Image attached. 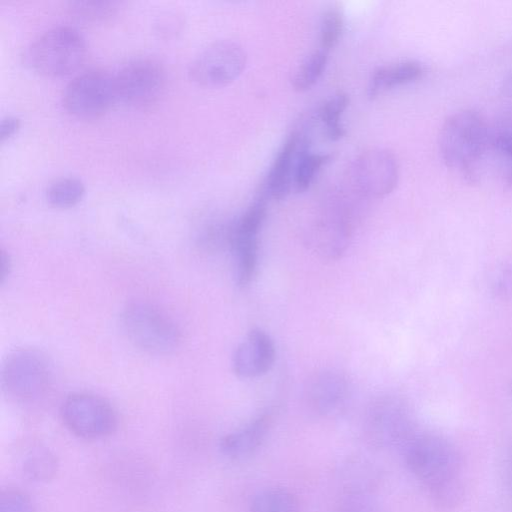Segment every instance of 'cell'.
Segmentation results:
<instances>
[{
  "mask_svg": "<svg viewBox=\"0 0 512 512\" xmlns=\"http://www.w3.org/2000/svg\"><path fill=\"white\" fill-rule=\"evenodd\" d=\"M0 512H35V508L32 499L25 492L7 488L0 493Z\"/></svg>",
  "mask_w": 512,
  "mask_h": 512,
  "instance_id": "484cf974",
  "label": "cell"
},
{
  "mask_svg": "<svg viewBox=\"0 0 512 512\" xmlns=\"http://www.w3.org/2000/svg\"><path fill=\"white\" fill-rule=\"evenodd\" d=\"M266 213V200L260 197L246 209L229 232L237 284L241 287L247 286L254 277L258 260V235Z\"/></svg>",
  "mask_w": 512,
  "mask_h": 512,
  "instance_id": "8fae6325",
  "label": "cell"
},
{
  "mask_svg": "<svg viewBox=\"0 0 512 512\" xmlns=\"http://www.w3.org/2000/svg\"><path fill=\"white\" fill-rule=\"evenodd\" d=\"M85 55L86 42L79 30L70 25H56L31 41L25 51V60L41 74L61 76L76 70Z\"/></svg>",
  "mask_w": 512,
  "mask_h": 512,
  "instance_id": "3957f363",
  "label": "cell"
},
{
  "mask_svg": "<svg viewBox=\"0 0 512 512\" xmlns=\"http://www.w3.org/2000/svg\"><path fill=\"white\" fill-rule=\"evenodd\" d=\"M344 29V18L341 10L332 6L328 8L320 23V48L329 52L339 42Z\"/></svg>",
  "mask_w": 512,
  "mask_h": 512,
  "instance_id": "d4e9b609",
  "label": "cell"
},
{
  "mask_svg": "<svg viewBox=\"0 0 512 512\" xmlns=\"http://www.w3.org/2000/svg\"><path fill=\"white\" fill-rule=\"evenodd\" d=\"M400 452L407 468L436 506L451 510L462 502L465 490L461 459L451 442L418 431Z\"/></svg>",
  "mask_w": 512,
  "mask_h": 512,
  "instance_id": "6da1fadb",
  "label": "cell"
},
{
  "mask_svg": "<svg viewBox=\"0 0 512 512\" xmlns=\"http://www.w3.org/2000/svg\"><path fill=\"white\" fill-rule=\"evenodd\" d=\"M20 126V119L13 115H7L0 122V139L4 141L14 134Z\"/></svg>",
  "mask_w": 512,
  "mask_h": 512,
  "instance_id": "f546056e",
  "label": "cell"
},
{
  "mask_svg": "<svg viewBox=\"0 0 512 512\" xmlns=\"http://www.w3.org/2000/svg\"><path fill=\"white\" fill-rule=\"evenodd\" d=\"M61 417L65 426L84 439H101L117 427V414L103 397L92 393H73L63 402Z\"/></svg>",
  "mask_w": 512,
  "mask_h": 512,
  "instance_id": "9c48e42d",
  "label": "cell"
},
{
  "mask_svg": "<svg viewBox=\"0 0 512 512\" xmlns=\"http://www.w3.org/2000/svg\"><path fill=\"white\" fill-rule=\"evenodd\" d=\"M423 74V65L414 60L379 66L370 77L367 95L375 99L387 90L418 80Z\"/></svg>",
  "mask_w": 512,
  "mask_h": 512,
  "instance_id": "e0dca14e",
  "label": "cell"
},
{
  "mask_svg": "<svg viewBox=\"0 0 512 512\" xmlns=\"http://www.w3.org/2000/svg\"><path fill=\"white\" fill-rule=\"evenodd\" d=\"M329 154L312 152L304 142L301 146L294 171L293 190L305 192L313 183L320 169L330 161Z\"/></svg>",
  "mask_w": 512,
  "mask_h": 512,
  "instance_id": "d6986e66",
  "label": "cell"
},
{
  "mask_svg": "<svg viewBox=\"0 0 512 512\" xmlns=\"http://www.w3.org/2000/svg\"><path fill=\"white\" fill-rule=\"evenodd\" d=\"M127 338L150 354H168L178 348L181 332L174 321L157 307L145 302L128 304L121 315Z\"/></svg>",
  "mask_w": 512,
  "mask_h": 512,
  "instance_id": "277c9868",
  "label": "cell"
},
{
  "mask_svg": "<svg viewBox=\"0 0 512 512\" xmlns=\"http://www.w3.org/2000/svg\"><path fill=\"white\" fill-rule=\"evenodd\" d=\"M272 422L273 414L268 410L224 435L219 443L221 453L233 460H242L252 456L264 443Z\"/></svg>",
  "mask_w": 512,
  "mask_h": 512,
  "instance_id": "5bb4252c",
  "label": "cell"
},
{
  "mask_svg": "<svg viewBox=\"0 0 512 512\" xmlns=\"http://www.w3.org/2000/svg\"><path fill=\"white\" fill-rule=\"evenodd\" d=\"M116 100L114 74L99 68L78 73L63 91L65 108L81 118H94L103 114Z\"/></svg>",
  "mask_w": 512,
  "mask_h": 512,
  "instance_id": "ba28073f",
  "label": "cell"
},
{
  "mask_svg": "<svg viewBox=\"0 0 512 512\" xmlns=\"http://www.w3.org/2000/svg\"><path fill=\"white\" fill-rule=\"evenodd\" d=\"M332 512H379L370 485L361 478L348 481L337 497Z\"/></svg>",
  "mask_w": 512,
  "mask_h": 512,
  "instance_id": "ac0fdd59",
  "label": "cell"
},
{
  "mask_svg": "<svg viewBox=\"0 0 512 512\" xmlns=\"http://www.w3.org/2000/svg\"><path fill=\"white\" fill-rule=\"evenodd\" d=\"M490 148H492L505 160H508L512 163V132L502 131L496 135H492ZM511 171L512 166L509 169V172Z\"/></svg>",
  "mask_w": 512,
  "mask_h": 512,
  "instance_id": "83f0119b",
  "label": "cell"
},
{
  "mask_svg": "<svg viewBox=\"0 0 512 512\" xmlns=\"http://www.w3.org/2000/svg\"><path fill=\"white\" fill-rule=\"evenodd\" d=\"M328 53L320 48L302 61L292 78V86L296 91H307L316 84L325 71Z\"/></svg>",
  "mask_w": 512,
  "mask_h": 512,
  "instance_id": "603a6c76",
  "label": "cell"
},
{
  "mask_svg": "<svg viewBox=\"0 0 512 512\" xmlns=\"http://www.w3.org/2000/svg\"><path fill=\"white\" fill-rule=\"evenodd\" d=\"M243 47L232 40H217L200 50L188 66L190 78L206 87L224 86L234 81L246 66Z\"/></svg>",
  "mask_w": 512,
  "mask_h": 512,
  "instance_id": "52a82bcc",
  "label": "cell"
},
{
  "mask_svg": "<svg viewBox=\"0 0 512 512\" xmlns=\"http://www.w3.org/2000/svg\"><path fill=\"white\" fill-rule=\"evenodd\" d=\"M491 134L476 111L461 110L446 118L439 133V151L447 167L473 181L480 160L490 149Z\"/></svg>",
  "mask_w": 512,
  "mask_h": 512,
  "instance_id": "7a4b0ae2",
  "label": "cell"
},
{
  "mask_svg": "<svg viewBox=\"0 0 512 512\" xmlns=\"http://www.w3.org/2000/svg\"><path fill=\"white\" fill-rule=\"evenodd\" d=\"M304 142L298 132L293 131L279 149L266 182V191L271 198L282 200L293 189L295 165Z\"/></svg>",
  "mask_w": 512,
  "mask_h": 512,
  "instance_id": "2e32d148",
  "label": "cell"
},
{
  "mask_svg": "<svg viewBox=\"0 0 512 512\" xmlns=\"http://www.w3.org/2000/svg\"><path fill=\"white\" fill-rule=\"evenodd\" d=\"M417 432L409 407L400 399L378 400L366 415L365 438L376 449L401 451Z\"/></svg>",
  "mask_w": 512,
  "mask_h": 512,
  "instance_id": "8992f818",
  "label": "cell"
},
{
  "mask_svg": "<svg viewBox=\"0 0 512 512\" xmlns=\"http://www.w3.org/2000/svg\"><path fill=\"white\" fill-rule=\"evenodd\" d=\"M52 381V365L47 356L36 349H17L2 365L3 390L19 402H31L44 396Z\"/></svg>",
  "mask_w": 512,
  "mask_h": 512,
  "instance_id": "5b68a950",
  "label": "cell"
},
{
  "mask_svg": "<svg viewBox=\"0 0 512 512\" xmlns=\"http://www.w3.org/2000/svg\"><path fill=\"white\" fill-rule=\"evenodd\" d=\"M348 384L339 374L323 372L316 375L307 388V400L314 412L321 416L340 413L348 399Z\"/></svg>",
  "mask_w": 512,
  "mask_h": 512,
  "instance_id": "9a60e30c",
  "label": "cell"
},
{
  "mask_svg": "<svg viewBox=\"0 0 512 512\" xmlns=\"http://www.w3.org/2000/svg\"><path fill=\"white\" fill-rule=\"evenodd\" d=\"M349 104V96L345 92H337L327 99L318 111L326 136L337 141L343 138L346 130L341 122V116Z\"/></svg>",
  "mask_w": 512,
  "mask_h": 512,
  "instance_id": "44dd1931",
  "label": "cell"
},
{
  "mask_svg": "<svg viewBox=\"0 0 512 512\" xmlns=\"http://www.w3.org/2000/svg\"><path fill=\"white\" fill-rule=\"evenodd\" d=\"M353 179L362 194L374 198L386 196L398 183L397 159L386 149L366 150L354 161Z\"/></svg>",
  "mask_w": 512,
  "mask_h": 512,
  "instance_id": "7c38bea8",
  "label": "cell"
},
{
  "mask_svg": "<svg viewBox=\"0 0 512 512\" xmlns=\"http://www.w3.org/2000/svg\"><path fill=\"white\" fill-rule=\"evenodd\" d=\"M70 9L79 18L95 20L109 15L115 8L111 1H76Z\"/></svg>",
  "mask_w": 512,
  "mask_h": 512,
  "instance_id": "4316f807",
  "label": "cell"
},
{
  "mask_svg": "<svg viewBox=\"0 0 512 512\" xmlns=\"http://www.w3.org/2000/svg\"><path fill=\"white\" fill-rule=\"evenodd\" d=\"M250 512H300V506L292 492L285 488L272 487L255 495Z\"/></svg>",
  "mask_w": 512,
  "mask_h": 512,
  "instance_id": "7402d4cb",
  "label": "cell"
},
{
  "mask_svg": "<svg viewBox=\"0 0 512 512\" xmlns=\"http://www.w3.org/2000/svg\"><path fill=\"white\" fill-rule=\"evenodd\" d=\"M495 290L501 299L512 302V267L501 273L495 284Z\"/></svg>",
  "mask_w": 512,
  "mask_h": 512,
  "instance_id": "f1b7e54d",
  "label": "cell"
},
{
  "mask_svg": "<svg viewBox=\"0 0 512 512\" xmlns=\"http://www.w3.org/2000/svg\"><path fill=\"white\" fill-rule=\"evenodd\" d=\"M114 77L117 100L134 107L154 104L162 95L166 83L162 64L151 57L130 60Z\"/></svg>",
  "mask_w": 512,
  "mask_h": 512,
  "instance_id": "30bf717a",
  "label": "cell"
},
{
  "mask_svg": "<svg viewBox=\"0 0 512 512\" xmlns=\"http://www.w3.org/2000/svg\"><path fill=\"white\" fill-rule=\"evenodd\" d=\"M21 467L30 480L47 481L57 471V460L48 448L35 445L24 453Z\"/></svg>",
  "mask_w": 512,
  "mask_h": 512,
  "instance_id": "ffe728a7",
  "label": "cell"
},
{
  "mask_svg": "<svg viewBox=\"0 0 512 512\" xmlns=\"http://www.w3.org/2000/svg\"><path fill=\"white\" fill-rule=\"evenodd\" d=\"M85 187L76 177H61L52 181L46 190L47 200L55 207L67 208L78 203Z\"/></svg>",
  "mask_w": 512,
  "mask_h": 512,
  "instance_id": "cb8c5ba5",
  "label": "cell"
},
{
  "mask_svg": "<svg viewBox=\"0 0 512 512\" xmlns=\"http://www.w3.org/2000/svg\"><path fill=\"white\" fill-rule=\"evenodd\" d=\"M275 345L263 330L254 328L238 345L233 355V370L241 378L266 374L275 361Z\"/></svg>",
  "mask_w": 512,
  "mask_h": 512,
  "instance_id": "4fadbf2b",
  "label": "cell"
}]
</instances>
